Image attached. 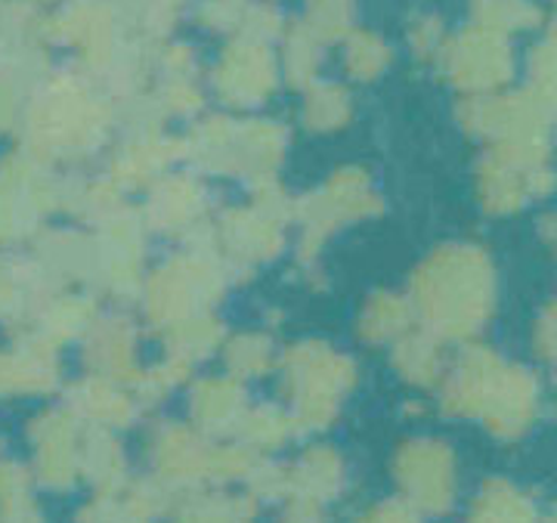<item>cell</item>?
<instances>
[{
    "mask_svg": "<svg viewBox=\"0 0 557 523\" xmlns=\"http://www.w3.org/2000/svg\"><path fill=\"white\" fill-rule=\"evenodd\" d=\"M0 511L7 518L25 514V477L16 464H0Z\"/></svg>",
    "mask_w": 557,
    "mask_h": 523,
    "instance_id": "obj_2",
    "label": "cell"
},
{
    "mask_svg": "<svg viewBox=\"0 0 557 523\" xmlns=\"http://www.w3.org/2000/svg\"><path fill=\"white\" fill-rule=\"evenodd\" d=\"M75 468V452L69 431L60 424H47V431L40 434V477L47 483H69Z\"/></svg>",
    "mask_w": 557,
    "mask_h": 523,
    "instance_id": "obj_1",
    "label": "cell"
}]
</instances>
